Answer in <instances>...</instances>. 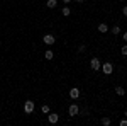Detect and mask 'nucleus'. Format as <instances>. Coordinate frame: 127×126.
<instances>
[{
    "label": "nucleus",
    "mask_w": 127,
    "mask_h": 126,
    "mask_svg": "<svg viewBox=\"0 0 127 126\" xmlns=\"http://www.w3.org/2000/svg\"><path fill=\"white\" fill-rule=\"evenodd\" d=\"M110 123H112V121H110V118H102V125L108 126V125H110Z\"/></svg>",
    "instance_id": "nucleus-14"
},
{
    "label": "nucleus",
    "mask_w": 127,
    "mask_h": 126,
    "mask_svg": "<svg viewBox=\"0 0 127 126\" xmlns=\"http://www.w3.org/2000/svg\"><path fill=\"white\" fill-rule=\"evenodd\" d=\"M110 32H112V34H115V36H117V34H120V27H119V26H114V27H112V31H110Z\"/></svg>",
    "instance_id": "nucleus-13"
},
{
    "label": "nucleus",
    "mask_w": 127,
    "mask_h": 126,
    "mask_svg": "<svg viewBox=\"0 0 127 126\" xmlns=\"http://www.w3.org/2000/svg\"><path fill=\"white\" fill-rule=\"evenodd\" d=\"M61 12H63V15H66V17H68L69 14H71V9H69V7H63V10H61Z\"/></svg>",
    "instance_id": "nucleus-12"
},
{
    "label": "nucleus",
    "mask_w": 127,
    "mask_h": 126,
    "mask_svg": "<svg viewBox=\"0 0 127 126\" xmlns=\"http://www.w3.org/2000/svg\"><path fill=\"white\" fill-rule=\"evenodd\" d=\"M122 38H124V41H127V32H124V34H122Z\"/></svg>",
    "instance_id": "nucleus-19"
},
{
    "label": "nucleus",
    "mask_w": 127,
    "mask_h": 126,
    "mask_svg": "<svg viewBox=\"0 0 127 126\" xmlns=\"http://www.w3.org/2000/svg\"><path fill=\"white\" fill-rule=\"evenodd\" d=\"M78 113H80V107L76 106V104H71V106H69V109H68V114H69L71 118H73V116H76Z\"/></svg>",
    "instance_id": "nucleus-3"
},
{
    "label": "nucleus",
    "mask_w": 127,
    "mask_h": 126,
    "mask_svg": "<svg viewBox=\"0 0 127 126\" xmlns=\"http://www.w3.org/2000/svg\"><path fill=\"white\" fill-rule=\"evenodd\" d=\"M122 55L127 56V46H122Z\"/></svg>",
    "instance_id": "nucleus-17"
},
{
    "label": "nucleus",
    "mask_w": 127,
    "mask_h": 126,
    "mask_svg": "<svg viewBox=\"0 0 127 126\" xmlns=\"http://www.w3.org/2000/svg\"><path fill=\"white\" fill-rule=\"evenodd\" d=\"M122 14H124V15L127 17V7H124V9H122Z\"/></svg>",
    "instance_id": "nucleus-18"
},
{
    "label": "nucleus",
    "mask_w": 127,
    "mask_h": 126,
    "mask_svg": "<svg viewBox=\"0 0 127 126\" xmlns=\"http://www.w3.org/2000/svg\"><path fill=\"white\" fill-rule=\"evenodd\" d=\"M41 111H42V113H49V106H46V104H44V106L41 107Z\"/></svg>",
    "instance_id": "nucleus-15"
},
{
    "label": "nucleus",
    "mask_w": 127,
    "mask_h": 126,
    "mask_svg": "<svg viewBox=\"0 0 127 126\" xmlns=\"http://www.w3.org/2000/svg\"><path fill=\"white\" fill-rule=\"evenodd\" d=\"M44 56H46V60H53V56H54V53H53L51 49H48V51L44 53Z\"/></svg>",
    "instance_id": "nucleus-10"
},
{
    "label": "nucleus",
    "mask_w": 127,
    "mask_h": 126,
    "mask_svg": "<svg viewBox=\"0 0 127 126\" xmlns=\"http://www.w3.org/2000/svg\"><path fill=\"white\" fill-rule=\"evenodd\" d=\"M24 111L31 114L32 111H34V101H26V104H24Z\"/></svg>",
    "instance_id": "nucleus-2"
},
{
    "label": "nucleus",
    "mask_w": 127,
    "mask_h": 126,
    "mask_svg": "<svg viewBox=\"0 0 127 126\" xmlns=\"http://www.w3.org/2000/svg\"><path fill=\"white\" fill-rule=\"evenodd\" d=\"M46 5H48L49 9H56V5H58V2H56V0H48V3H46Z\"/></svg>",
    "instance_id": "nucleus-8"
},
{
    "label": "nucleus",
    "mask_w": 127,
    "mask_h": 126,
    "mask_svg": "<svg viewBox=\"0 0 127 126\" xmlns=\"http://www.w3.org/2000/svg\"><path fill=\"white\" fill-rule=\"evenodd\" d=\"M54 41H56V38H54L53 34H46V36H44V43H46L48 46H51V44H54Z\"/></svg>",
    "instance_id": "nucleus-5"
},
{
    "label": "nucleus",
    "mask_w": 127,
    "mask_h": 126,
    "mask_svg": "<svg viewBox=\"0 0 127 126\" xmlns=\"http://www.w3.org/2000/svg\"><path fill=\"white\" fill-rule=\"evenodd\" d=\"M115 92H117V96H124V94H126V89L124 87H115Z\"/></svg>",
    "instance_id": "nucleus-11"
},
{
    "label": "nucleus",
    "mask_w": 127,
    "mask_h": 126,
    "mask_svg": "<svg viewBox=\"0 0 127 126\" xmlns=\"http://www.w3.org/2000/svg\"><path fill=\"white\" fill-rule=\"evenodd\" d=\"M48 121L51 123V125H54V123H58V121H59V116L56 114V113H53V114H49V116H48Z\"/></svg>",
    "instance_id": "nucleus-6"
},
{
    "label": "nucleus",
    "mask_w": 127,
    "mask_h": 126,
    "mask_svg": "<svg viewBox=\"0 0 127 126\" xmlns=\"http://www.w3.org/2000/svg\"><path fill=\"white\" fill-rule=\"evenodd\" d=\"M90 67H92L93 70H95V72H97L98 68L102 67V63H100V60H98V58H92V60H90Z\"/></svg>",
    "instance_id": "nucleus-4"
},
{
    "label": "nucleus",
    "mask_w": 127,
    "mask_h": 126,
    "mask_svg": "<svg viewBox=\"0 0 127 126\" xmlns=\"http://www.w3.org/2000/svg\"><path fill=\"white\" fill-rule=\"evenodd\" d=\"M120 126H127V118H124V119H120V123H119Z\"/></svg>",
    "instance_id": "nucleus-16"
},
{
    "label": "nucleus",
    "mask_w": 127,
    "mask_h": 126,
    "mask_svg": "<svg viewBox=\"0 0 127 126\" xmlns=\"http://www.w3.org/2000/svg\"><path fill=\"white\" fill-rule=\"evenodd\" d=\"M69 97H71V99H78L80 97V89L73 87L71 90H69Z\"/></svg>",
    "instance_id": "nucleus-7"
},
{
    "label": "nucleus",
    "mask_w": 127,
    "mask_h": 126,
    "mask_svg": "<svg viewBox=\"0 0 127 126\" xmlns=\"http://www.w3.org/2000/svg\"><path fill=\"white\" fill-rule=\"evenodd\" d=\"M63 2H64V3H66V5H68L69 2H71V0H63Z\"/></svg>",
    "instance_id": "nucleus-20"
},
{
    "label": "nucleus",
    "mask_w": 127,
    "mask_h": 126,
    "mask_svg": "<svg viewBox=\"0 0 127 126\" xmlns=\"http://www.w3.org/2000/svg\"><path fill=\"white\" fill-rule=\"evenodd\" d=\"M76 2H78V3H81V2H85V0H76Z\"/></svg>",
    "instance_id": "nucleus-21"
},
{
    "label": "nucleus",
    "mask_w": 127,
    "mask_h": 126,
    "mask_svg": "<svg viewBox=\"0 0 127 126\" xmlns=\"http://www.w3.org/2000/svg\"><path fill=\"white\" fill-rule=\"evenodd\" d=\"M124 116H126V118H127V111H126V113H124Z\"/></svg>",
    "instance_id": "nucleus-22"
},
{
    "label": "nucleus",
    "mask_w": 127,
    "mask_h": 126,
    "mask_svg": "<svg viewBox=\"0 0 127 126\" xmlns=\"http://www.w3.org/2000/svg\"><path fill=\"white\" fill-rule=\"evenodd\" d=\"M100 68H102V72H103L105 75H110V73L114 72V65H112L110 61H107V63H103V65H102Z\"/></svg>",
    "instance_id": "nucleus-1"
},
{
    "label": "nucleus",
    "mask_w": 127,
    "mask_h": 126,
    "mask_svg": "<svg viewBox=\"0 0 127 126\" xmlns=\"http://www.w3.org/2000/svg\"><path fill=\"white\" fill-rule=\"evenodd\" d=\"M108 27H107V24H98V32H107Z\"/></svg>",
    "instance_id": "nucleus-9"
}]
</instances>
